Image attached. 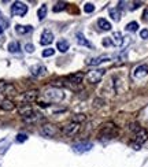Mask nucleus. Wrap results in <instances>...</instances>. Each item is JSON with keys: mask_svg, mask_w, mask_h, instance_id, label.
I'll use <instances>...</instances> for the list:
<instances>
[{"mask_svg": "<svg viewBox=\"0 0 148 167\" xmlns=\"http://www.w3.org/2000/svg\"><path fill=\"white\" fill-rule=\"evenodd\" d=\"M18 112H19V115H22V118H25V116L30 115L32 112H34V110L32 108L30 104H21L18 107Z\"/></svg>", "mask_w": 148, "mask_h": 167, "instance_id": "2eb2a0df", "label": "nucleus"}, {"mask_svg": "<svg viewBox=\"0 0 148 167\" xmlns=\"http://www.w3.org/2000/svg\"><path fill=\"white\" fill-rule=\"evenodd\" d=\"M33 30V27L30 26V25H17L15 26V32L18 33V34H27V33H30Z\"/></svg>", "mask_w": 148, "mask_h": 167, "instance_id": "6ab92c4d", "label": "nucleus"}, {"mask_svg": "<svg viewBox=\"0 0 148 167\" xmlns=\"http://www.w3.org/2000/svg\"><path fill=\"white\" fill-rule=\"evenodd\" d=\"M111 39H113L114 45H117V47H121V45L124 44V37H122L121 32H114Z\"/></svg>", "mask_w": 148, "mask_h": 167, "instance_id": "412c9836", "label": "nucleus"}, {"mask_svg": "<svg viewBox=\"0 0 148 167\" xmlns=\"http://www.w3.org/2000/svg\"><path fill=\"white\" fill-rule=\"evenodd\" d=\"M111 44H113V41H111L110 39H104L103 40V45H104V47H110Z\"/></svg>", "mask_w": 148, "mask_h": 167, "instance_id": "4c0bfd02", "label": "nucleus"}, {"mask_svg": "<svg viewBox=\"0 0 148 167\" xmlns=\"http://www.w3.org/2000/svg\"><path fill=\"white\" fill-rule=\"evenodd\" d=\"M30 73H32V75H34V77H40V75H43L45 73V67L41 65L32 66V67H30Z\"/></svg>", "mask_w": 148, "mask_h": 167, "instance_id": "a211bd4d", "label": "nucleus"}, {"mask_svg": "<svg viewBox=\"0 0 148 167\" xmlns=\"http://www.w3.org/2000/svg\"><path fill=\"white\" fill-rule=\"evenodd\" d=\"M148 140V130H145V129H140L139 131L136 133V136H134V143L137 144H144L145 141Z\"/></svg>", "mask_w": 148, "mask_h": 167, "instance_id": "9d476101", "label": "nucleus"}, {"mask_svg": "<svg viewBox=\"0 0 148 167\" xmlns=\"http://www.w3.org/2000/svg\"><path fill=\"white\" fill-rule=\"evenodd\" d=\"M69 47H70V44H69V41H67V40H60V41H58V44H56L58 51H59V52H62V54L67 52Z\"/></svg>", "mask_w": 148, "mask_h": 167, "instance_id": "4be33fe9", "label": "nucleus"}, {"mask_svg": "<svg viewBox=\"0 0 148 167\" xmlns=\"http://www.w3.org/2000/svg\"><path fill=\"white\" fill-rule=\"evenodd\" d=\"M129 129H130L132 131H134V133H137V131H139L141 128H140V125L137 122H133V123H130V125H129Z\"/></svg>", "mask_w": 148, "mask_h": 167, "instance_id": "72a5a7b5", "label": "nucleus"}, {"mask_svg": "<svg viewBox=\"0 0 148 167\" xmlns=\"http://www.w3.org/2000/svg\"><path fill=\"white\" fill-rule=\"evenodd\" d=\"M130 145H132V148H133L134 151H139V149L141 148V145H140V144H137V143H134V141H132Z\"/></svg>", "mask_w": 148, "mask_h": 167, "instance_id": "e433bc0d", "label": "nucleus"}, {"mask_svg": "<svg viewBox=\"0 0 148 167\" xmlns=\"http://www.w3.org/2000/svg\"><path fill=\"white\" fill-rule=\"evenodd\" d=\"M148 74V66L147 65H140L137 66L133 71V77L134 78H143Z\"/></svg>", "mask_w": 148, "mask_h": 167, "instance_id": "9b49d317", "label": "nucleus"}, {"mask_svg": "<svg viewBox=\"0 0 148 167\" xmlns=\"http://www.w3.org/2000/svg\"><path fill=\"white\" fill-rule=\"evenodd\" d=\"M98 26L100 27L101 30H104V32H108V30H111V27H113V26H111V24H110L108 21H106L104 18L99 19V21H98Z\"/></svg>", "mask_w": 148, "mask_h": 167, "instance_id": "5701e85b", "label": "nucleus"}, {"mask_svg": "<svg viewBox=\"0 0 148 167\" xmlns=\"http://www.w3.org/2000/svg\"><path fill=\"white\" fill-rule=\"evenodd\" d=\"M43 97L45 99V104H50V103H59L65 99V93L60 88H55L51 87L48 89H45V92L43 93Z\"/></svg>", "mask_w": 148, "mask_h": 167, "instance_id": "f257e3e1", "label": "nucleus"}, {"mask_svg": "<svg viewBox=\"0 0 148 167\" xmlns=\"http://www.w3.org/2000/svg\"><path fill=\"white\" fill-rule=\"evenodd\" d=\"M47 12H48L47 4H43V6L39 8V11H37V17H39V21H43V19L47 17Z\"/></svg>", "mask_w": 148, "mask_h": 167, "instance_id": "393cba45", "label": "nucleus"}, {"mask_svg": "<svg viewBox=\"0 0 148 167\" xmlns=\"http://www.w3.org/2000/svg\"><path fill=\"white\" fill-rule=\"evenodd\" d=\"M15 140H17V143H25V141L27 140V134H25V133H18Z\"/></svg>", "mask_w": 148, "mask_h": 167, "instance_id": "7c9ffc66", "label": "nucleus"}, {"mask_svg": "<svg viewBox=\"0 0 148 167\" xmlns=\"http://www.w3.org/2000/svg\"><path fill=\"white\" fill-rule=\"evenodd\" d=\"M53 54H55V49H53V48H47V49H44V51H43V56H44V58L52 56Z\"/></svg>", "mask_w": 148, "mask_h": 167, "instance_id": "473e14b6", "label": "nucleus"}, {"mask_svg": "<svg viewBox=\"0 0 148 167\" xmlns=\"http://www.w3.org/2000/svg\"><path fill=\"white\" fill-rule=\"evenodd\" d=\"M104 71H106L104 69H93V70H91V71H88V74H86L88 82H91V84L100 82V80L104 75Z\"/></svg>", "mask_w": 148, "mask_h": 167, "instance_id": "20e7f679", "label": "nucleus"}, {"mask_svg": "<svg viewBox=\"0 0 148 167\" xmlns=\"http://www.w3.org/2000/svg\"><path fill=\"white\" fill-rule=\"evenodd\" d=\"M80 128L81 125H78V123L69 122L62 128V134L66 136V137H73V136H76L80 131Z\"/></svg>", "mask_w": 148, "mask_h": 167, "instance_id": "f03ea898", "label": "nucleus"}, {"mask_svg": "<svg viewBox=\"0 0 148 167\" xmlns=\"http://www.w3.org/2000/svg\"><path fill=\"white\" fill-rule=\"evenodd\" d=\"M84 11L88 12V14H91V12L95 11V6H93L92 3H86V4H84Z\"/></svg>", "mask_w": 148, "mask_h": 167, "instance_id": "2f4dec72", "label": "nucleus"}, {"mask_svg": "<svg viewBox=\"0 0 148 167\" xmlns=\"http://www.w3.org/2000/svg\"><path fill=\"white\" fill-rule=\"evenodd\" d=\"M37 99H39V90H37V89H32V90H27V92L22 93L21 102H24V103H26V104H29V103L36 102Z\"/></svg>", "mask_w": 148, "mask_h": 167, "instance_id": "0eeeda50", "label": "nucleus"}, {"mask_svg": "<svg viewBox=\"0 0 148 167\" xmlns=\"http://www.w3.org/2000/svg\"><path fill=\"white\" fill-rule=\"evenodd\" d=\"M125 29H126L127 32H136V30L139 29V24H137V22H130V24L126 25Z\"/></svg>", "mask_w": 148, "mask_h": 167, "instance_id": "c85d7f7f", "label": "nucleus"}, {"mask_svg": "<svg viewBox=\"0 0 148 167\" xmlns=\"http://www.w3.org/2000/svg\"><path fill=\"white\" fill-rule=\"evenodd\" d=\"M76 37H77V43H78L80 45H84V47H88V48H91V47H92V44L88 41V39H86V37L84 36L82 33L78 32L77 34H76Z\"/></svg>", "mask_w": 148, "mask_h": 167, "instance_id": "aec40b11", "label": "nucleus"}, {"mask_svg": "<svg viewBox=\"0 0 148 167\" xmlns=\"http://www.w3.org/2000/svg\"><path fill=\"white\" fill-rule=\"evenodd\" d=\"M69 82L70 85H74V84H77V85H80L81 82H82L84 80V74H81V73H78V74H73V75H69L67 77Z\"/></svg>", "mask_w": 148, "mask_h": 167, "instance_id": "f3484780", "label": "nucleus"}, {"mask_svg": "<svg viewBox=\"0 0 148 167\" xmlns=\"http://www.w3.org/2000/svg\"><path fill=\"white\" fill-rule=\"evenodd\" d=\"M27 12V6L22 2H14L11 6V14L14 17H24Z\"/></svg>", "mask_w": 148, "mask_h": 167, "instance_id": "39448f33", "label": "nucleus"}, {"mask_svg": "<svg viewBox=\"0 0 148 167\" xmlns=\"http://www.w3.org/2000/svg\"><path fill=\"white\" fill-rule=\"evenodd\" d=\"M140 6H141V3H140V2L137 3V2H136V3H133V7H132V10H136L137 7H140Z\"/></svg>", "mask_w": 148, "mask_h": 167, "instance_id": "ea45409f", "label": "nucleus"}, {"mask_svg": "<svg viewBox=\"0 0 148 167\" xmlns=\"http://www.w3.org/2000/svg\"><path fill=\"white\" fill-rule=\"evenodd\" d=\"M0 108L3 111H12L15 108V103L10 99H4V100L0 102Z\"/></svg>", "mask_w": 148, "mask_h": 167, "instance_id": "dca6fc26", "label": "nucleus"}, {"mask_svg": "<svg viewBox=\"0 0 148 167\" xmlns=\"http://www.w3.org/2000/svg\"><path fill=\"white\" fill-rule=\"evenodd\" d=\"M143 21H144V22H148V8H145L144 14H143Z\"/></svg>", "mask_w": 148, "mask_h": 167, "instance_id": "58836bf2", "label": "nucleus"}, {"mask_svg": "<svg viewBox=\"0 0 148 167\" xmlns=\"http://www.w3.org/2000/svg\"><path fill=\"white\" fill-rule=\"evenodd\" d=\"M140 37L144 39V40H147L148 39V29H143L141 32H140Z\"/></svg>", "mask_w": 148, "mask_h": 167, "instance_id": "c9c22d12", "label": "nucleus"}, {"mask_svg": "<svg viewBox=\"0 0 148 167\" xmlns=\"http://www.w3.org/2000/svg\"><path fill=\"white\" fill-rule=\"evenodd\" d=\"M0 15H2V12H0Z\"/></svg>", "mask_w": 148, "mask_h": 167, "instance_id": "a19ab883", "label": "nucleus"}, {"mask_svg": "<svg viewBox=\"0 0 148 167\" xmlns=\"http://www.w3.org/2000/svg\"><path fill=\"white\" fill-rule=\"evenodd\" d=\"M58 133V128L55 125H51V123H45L40 128V134L43 137H53V136H56Z\"/></svg>", "mask_w": 148, "mask_h": 167, "instance_id": "423d86ee", "label": "nucleus"}, {"mask_svg": "<svg viewBox=\"0 0 148 167\" xmlns=\"http://www.w3.org/2000/svg\"><path fill=\"white\" fill-rule=\"evenodd\" d=\"M7 27H8V21L4 19V18H0V34H2Z\"/></svg>", "mask_w": 148, "mask_h": 167, "instance_id": "c756f323", "label": "nucleus"}, {"mask_svg": "<svg viewBox=\"0 0 148 167\" xmlns=\"http://www.w3.org/2000/svg\"><path fill=\"white\" fill-rule=\"evenodd\" d=\"M110 17H111L113 21L119 22V19H121V11H119V8H111L110 10Z\"/></svg>", "mask_w": 148, "mask_h": 167, "instance_id": "a878e982", "label": "nucleus"}, {"mask_svg": "<svg viewBox=\"0 0 148 167\" xmlns=\"http://www.w3.org/2000/svg\"><path fill=\"white\" fill-rule=\"evenodd\" d=\"M118 136V130H117V128L113 125V123H107V125L103 126V129H101L100 134H99V137L103 138V137H108V138H114Z\"/></svg>", "mask_w": 148, "mask_h": 167, "instance_id": "7ed1b4c3", "label": "nucleus"}, {"mask_svg": "<svg viewBox=\"0 0 148 167\" xmlns=\"http://www.w3.org/2000/svg\"><path fill=\"white\" fill-rule=\"evenodd\" d=\"M85 121H86V116L84 115V114H77L76 116H73V119H71V122L78 123V125H81V123H84Z\"/></svg>", "mask_w": 148, "mask_h": 167, "instance_id": "bb28decb", "label": "nucleus"}, {"mask_svg": "<svg viewBox=\"0 0 148 167\" xmlns=\"http://www.w3.org/2000/svg\"><path fill=\"white\" fill-rule=\"evenodd\" d=\"M25 51H26L27 54H32V52L34 51V47H33V44H26V45H25Z\"/></svg>", "mask_w": 148, "mask_h": 167, "instance_id": "f704fd0d", "label": "nucleus"}, {"mask_svg": "<svg viewBox=\"0 0 148 167\" xmlns=\"http://www.w3.org/2000/svg\"><path fill=\"white\" fill-rule=\"evenodd\" d=\"M110 60V58L108 56H106V55H101V56H99V58H95V59H89V60H86V65L88 66H99V65H101V63H104V62H108Z\"/></svg>", "mask_w": 148, "mask_h": 167, "instance_id": "4468645a", "label": "nucleus"}, {"mask_svg": "<svg viewBox=\"0 0 148 167\" xmlns=\"http://www.w3.org/2000/svg\"><path fill=\"white\" fill-rule=\"evenodd\" d=\"M0 92L6 96H17V88L12 84H7V82H0Z\"/></svg>", "mask_w": 148, "mask_h": 167, "instance_id": "6e6552de", "label": "nucleus"}, {"mask_svg": "<svg viewBox=\"0 0 148 167\" xmlns=\"http://www.w3.org/2000/svg\"><path fill=\"white\" fill-rule=\"evenodd\" d=\"M53 41V34L50 30H44L41 34V39H40V44L41 45H50Z\"/></svg>", "mask_w": 148, "mask_h": 167, "instance_id": "ddd939ff", "label": "nucleus"}, {"mask_svg": "<svg viewBox=\"0 0 148 167\" xmlns=\"http://www.w3.org/2000/svg\"><path fill=\"white\" fill-rule=\"evenodd\" d=\"M44 119V116H43V114H40V112H32L30 115H27V116H25L24 118V121L25 122H27V123H36V122H40V121H43Z\"/></svg>", "mask_w": 148, "mask_h": 167, "instance_id": "f8f14e48", "label": "nucleus"}, {"mask_svg": "<svg viewBox=\"0 0 148 167\" xmlns=\"http://www.w3.org/2000/svg\"><path fill=\"white\" fill-rule=\"evenodd\" d=\"M92 147H93V144H92L91 141H82V143L74 144L73 149L77 153H84V152H88V151H91Z\"/></svg>", "mask_w": 148, "mask_h": 167, "instance_id": "1a4fd4ad", "label": "nucleus"}, {"mask_svg": "<svg viewBox=\"0 0 148 167\" xmlns=\"http://www.w3.org/2000/svg\"><path fill=\"white\" fill-rule=\"evenodd\" d=\"M7 49H8L11 54H17V52H19V51H21L19 43H18V41H11L8 44V47H7Z\"/></svg>", "mask_w": 148, "mask_h": 167, "instance_id": "b1692460", "label": "nucleus"}, {"mask_svg": "<svg viewBox=\"0 0 148 167\" xmlns=\"http://www.w3.org/2000/svg\"><path fill=\"white\" fill-rule=\"evenodd\" d=\"M66 6H67V4L65 3V2H58L56 4H55V6H53V12H59V11H63V10L66 8Z\"/></svg>", "mask_w": 148, "mask_h": 167, "instance_id": "cd10ccee", "label": "nucleus"}]
</instances>
